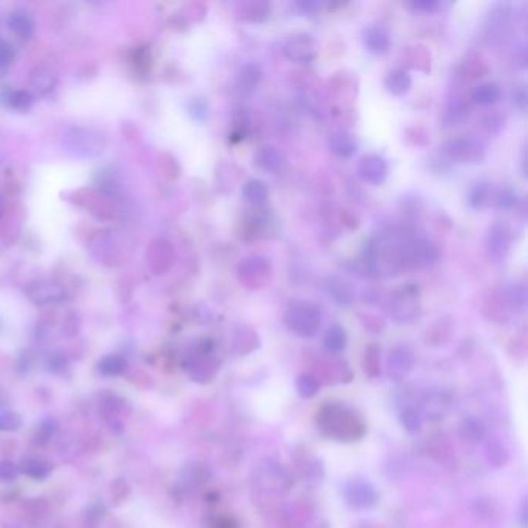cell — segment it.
Returning <instances> with one entry per match:
<instances>
[{
  "label": "cell",
  "mask_w": 528,
  "mask_h": 528,
  "mask_svg": "<svg viewBox=\"0 0 528 528\" xmlns=\"http://www.w3.org/2000/svg\"><path fill=\"white\" fill-rule=\"evenodd\" d=\"M319 381L313 375H308V373H304L296 380V389L300 398H313L316 394L319 392Z\"/></svg>",
  "instance_id": "40"
},
{
  "label": "cell",
  "mask_w": 528,
  "mask_h": 528,
  "mask_svg": "<svg viewBox=\"0 0 528 528\" xmlns=\"http://www.w3.org/2000/svg\"><path fill=\"white\" fill-rule=\"evenodd\" d=\"M347 346V335L346 330L338 326V324H333L326 332L324 335V347L327 348L330 353H339L343 352Z\"/></svg>",
  "instance_id": "33"
},
{
  "label": "cell",
  "mask_w": 528,
  "mask_h": 528,
  "mask_svg": "<svg viewBox=\"0 0 528 528\" xmlns=\"http://www.w3.org/2000/svg\"><path fill=\"white\" fill-rule=\"evenodd\" d=\"M495 205H498L500 209H511L516 206L517 203V196L516 194L511 191V189H502V191H498V194H495Z\"/></svg>",
  "instance_id": "46"
},
{
  "label": "cell",
  "mask_w": 528,
  "mask_h": 528,
  "mask_svg": "<svg viewBox=\"0 0 528 528\" xmlns=\"http://www.w3.org/2000/svg\"><path fill=\"white\" fill-rule=\"evenodd\" d=\"M62 151L73 158H92L105 148V136L92 127L71 126L61 138Z\"/></svg>",
  "instance_id": "2"
},
{
  "label": "cell",
  "mask_w": 528,
  "mask_h": 528,
  "mask_svg": "<svg viewBox=\"0 0 528 528\" xmlns=\"http://www.w3.org/2000/svg\"><path fill=\"white\" fill-rule=\"evenodd\" d=\"M20 426H22V417L18 412H11V411L0 412V430L11 433V430H18Z\"/></svg>",
  "instance_id": "42"
},
{
  "label": "cell",
  "mask_w": 528,
  "mask_h": 528,
  "mask_svg": "<svg viewBox=\"0 0 528 528\" xmlns=\"http://www.w3.org/2000/svg\"><path fill=\"white\" fill-rule=\"evenodd\" d=\"M254 163L265 172L278 174L286 165V157H283L279 148H276L273 144H265L254 153Z\"/></svg>",
  "instance_id": "19"
},
{
  "label": "cell",
  "mask_w": 528,
  "mask_h": 528,
  "mask_svg": "<svg viewBox=\"0 0 528 528\" xmlns=\"http://www.w3.org/2000/svg\"><path fill=\"white\" fill-rule=\"evenodd\" d=\"M413 364H416V355L411 348L404 344L395 346L387 356V375L392 381H403L409 377Z\"/></svg>",
  "instance_id": "13"
},
{
  "label": "cell",
  "mask_w": 528,
  "mask_h": 528,
  "mask_svg": "<svg viewBox=\"0 0 528 528\" xmlns=\"http://www.w3.org/2000/svg\"><path fill=\"white\" fill-rule=\"evenodd\" d=\"M259 347V336L250 327H240L234 336V351L239 355H248Z\"/></svg>",
  "instance_id": "30"
},
{
  "label": "cell",
  "mask_w": 528,
  "mask_h": 528,
  "mask_svg": "<svg viewBox=\"0 0 528 528\" xmlns=\"http://www.w3.org/2000/svg\"><path fill=\"white\" fill-rule=\"evenodd\" d=\"M50 465L42 459L37 457H28L22 462V468L20 473L27 474L28 477L35 479V481H44L48 476H50Z\"/></svg>",
  "instance_id": "35"
},
{
  "label": "cell",
  "mask_w": 528,
  "mask_h": 528,
  "mask_svg": "<svg viewBox=\"0 0 528 528\" xmlns=\"http://www.w3.org/2000/svg\"><path fill=\"white\" fill-rule=\"evenodd\" d=\"M343 498L347 507L356 511H364L375 507L380 495L375 485L369 481H364V479L355 477L344 483Z\"/></svg>",
  "instance_id": "7"
},
{
  "label": "cell",
  "mask_w": 528,
  "mask_h": 528,
  "mask_svg": "<svg viewBox=\"0 0 528 528\" xmlns=\"http://www.w3.org/2000/svg\"><path fill=\"white\" fill-rule=\"evenodd\" d=\"M398 418H400V423L401 426L408 430L409 434H417L420 433L421 429V423H423V420H421L420 413L416 408H412V406H406V408L401 409L400 416H398Z\"/></svg>",
  "instance_id": "38"
},
{
  "label": "cell",
  "mask_w": 528,
  "mask_h": 528,
  "mask_svg": "<svg viewBox=\"0 0 528 528\" xmlns=\"http://www.w3.org/2000/svg\"><path fill=\"white\" fill-rule=\"evenodd\" d=\"M326 291L338 305H351L355 300V288L352 282L343 278V276H329L326 279Z\"/></svg>",
  "instance_id": "18"
},
{
  "label": "cell",
  "mask_w": 528,
  "mask_h": 528,
  "mask_svg": "<svg viewBox=\"0 0 528 528\" xmlns=\"http://www.w3.org/2000/svg\"><path fill=\"white\" fill-rule=\"evenodd\" d=\"M287 58L298 64H310L316 58V42L310 35H296L283 47Z\"/></svg>",
  "instance_id": "15"
},
{
  "label": "cell",
  "mask_w": 528,
  "mask_h": 528,
  "mask_svg": "<svg viewBox=\"0 0 528 528\" xmlns=\"http://www.w3.org/2000/svg\"><path fill=\"white\" fill-rule=\"evenodd\" d=\"M469 115H471V104L465 96H462V98H452L448 104V110H446L445 123L448 127L459 126L463 123V121L468 119Z\"/></svg>",
  "instance_id": "27"
},
{
  "label": "cell",
  "mask_w": 528,
  "mask_h": 528,
  "mask_svg": "<svg viewBox=\"0 0 528 528\" xmlns=\"http://www.w3.org/2000/svg\"><path fill=\"white\" fill-rule=\"evenodd\" d=\"M174 253L172 247L166 242H156L149 250V264L158 274L166 271L168 268L172 264Z\"/></svg>",
  "instance_id": "24"
},
{
  "label": "cell",
  "mask_w": 528,
  "mask_h": 528,
  "mask_svg": "<svg viewBox=\"0 0 528 528\" xmlns=\"http://www.w3.org/2000/svg\"><path fill=\"white\" fill-rule=\"evenodd\" d=\"M483 459L493 468L505 467L510 460V452L498 442H488L483 446Z\"/></svg>",
  "instance_id": "32"
},
{
  "label": "cell",
  "mask_w": 528,
  "mask_h": 528,
  "mask_svg": "<svg viewBox=\"0 0 528 528\" xmlns=\"http://www.w3.org/2000/svg\"><path fill=\"white\" fill-rule=\"evenodd\" d=\"M4 211H5V200H4L2 196H0V217H2Z\"/></svg>",
  "instance_id": "53"
},
{
  "label": "cell",
  "mask_w": 528,
  "mask_h": 528,
  "mask_svg": "<svg viewBox=\"0 0 528 528\" xmlns=\"http://www.w3.org/2000/svg\"><path fill=\"white\" fill-rule=\"evenodd\" d=\"M385 87L389 93L395 96H404L411 90L412 78L404 69H395L387 73L385 78Z\"/></svg>",
  "instance_id": "25"
},
{
  "label": "cell",
  "mask_w": 528,
  "mask_h": 528,
  "mask_svg": "<svg viewBox=\"0 0 528 528\" xmlns=\"http://www.w3.org/2000/svg\"><path fill=\"white\" fill-rule=\"evenodd\" d=\"M327 146L332 153L341 158H351L358 149L355 136L347 131H335L329 135Z\"/></svg>",
  "instance_id": "21"
},
{
  "label": "cell",
  "mask_w": 528,
  "mask_h": 528,
  "mask_svg": "<svg viewBox=\"0 0 528 528\" xmlns=\"http://www.w3.org/2000/svg\"><path fill=\"white\" fill-rule=\"evenodd\" d=\"M262 79V71L256 64H245L239 73H237V81H235V87L240 95H251L253 93L259 83Z\"/></svg>",
  "instance_id": "22"
},
{
  "label": "cell",
  "mask_w": 528,
  "mask_h": 528,
  "mask_svg": "<svg viewBox=\"0 0 528 528\" xmlns=\"http://www.w3.org/2000/svg\"><path fill=\"white\" fill-rule=\"evenodd\" d=\"M188 112L189 115L196 119V121H205L209 115V109H208V104L203 101L201 98H194L188 102Z\"/></svg>",
  "instance_id": "43"
},
{
  "label": "cell",
  "mask_w": 528,
  "mask_h": 528,
  "mask_svg": "<svg viewBox=\"0 0 528 528\" xmlns=\"http://www.w3.org/2000/svg\"><path fill=\"white\" fill-rule=\"evenodd\" d=\"M254 479L261 488L270 494H286L291 488V477L286 468H282L279 463L268 460L264 465H259Z\"/></svg>",
  "instance_id": "9"
},
{
  "label": "cell",
  "mask_w": 528,
  "mask_h": 528,
  "mask_svg": "<svg viewBox=\"0 0 528 528\" xmlns=\"http://www.w3.org/2000/svg\"><path fill=\"white\" fill-rule=\"evenodd\" d=\"M268 196H270V189L264 180H259V178H251L245 184H243L242 189V197L250 205H253L256 208L262 206L266 203Z\"/></svg>",
  "instance_id": "23"
},
{
  "label": "cell",
  "mask_w": 528,
  "mask_h": 528,
  "mask_svg": "<svg viewBox=\"0 0 528 528\" xmlns=\"http://www.w3.org/2000/svg\"><path fill=\"white\" fill-rule=\"evenodd\" d=\"M363 42L365 50L372 54H386L391 50L392 37L389 30L378 23L369 25L363 31Z\"/></svg>",
  "instance_id": "16"
},
{
  "label": "cell",
  "mask_w": 528,
  "mask_h": 528,
  "mask_svg": "<svg viewBox=\"0 0 528 528\" xmlns=\"http://www.w3.org/2000/svg\"><path fill=\"white\" fill-rule=\"evenodd\" d=\"M411 53H412V58H411V66L413 69H418V70H423V67H421V64H425L426 69L430 67V56L429 53L426 52V48L423 47H413L411 48Z\"/></svg>",
  "instance_id": "47"
},
{
  "label": "cell",
  "mask_w": 528,
  "mask_h": 528,
  "mask_svg": "<svg viewBox=\"0 0 528 528\" xmlns=\"http://www.w3.org/2000/svg\"><path fill=\"white\" fill-rule=\"evenodd\" d=\"M126 365L127 363L123 356L109 355V356H104V358L100 361L98 370L104 377H118L126 370Z\"/></svg>",
  "instance_id": "36"
},
{
  "label": "cell",
  "mask_w": 528,
  "mask_h": 528,
  "mask_svg": "<svg viewBox=\"0 0 528 528\" xmlns=\"http://www.w3.org/2000/svg\"><path fill=\"white\" fill-rule=\"evenodd\" d=\"M14 48L8 40L0 37V70H6L13 64Z\"/></svg>",
  "instance_id": "48"
},
{
  "label": "cell",
  "mask_w": 528,
  "mask_h": 528,
  "mask_svg": "<svg viewBox=\"0 0 528 528\" xmlns=\"http://www.w3.org/2000/svg\"><path fill=\"white\" fill-rule=\"evenodd\" d=\"M217 369H218V365L214 360H211V358L201 360L196 365H194V369L191 372V377H192V380L199 381V383H208V381L214 378Z\"/></svg>",
  "instance_id": "39"
},
{
  "label": "cell",
  "mask_w": 528,
  "mask_h": 528,
  "mask_svg": "<svg viewBox=\"0 0 528 528\" xmlns=\"http://www.w3.org/2000/svg\"><path fill=\"white\" fill-rule=\"evenodd\" d=\"M513 102L516 107H519L521 110H525L527 107V92H525V87H516L513 90Z\"/></svg>",
  "instance_id": "51"
},
{
  "label": "cell",
  "mask_w": 528,
  "mask_h": 528,
  "mask_svg": "<svg viewBox=\"0 0 528 528\" xmlns=\"http://www.w3.org/2000/svg\"><path fill=\"white\" fill-rule=\"evenodd\" d=\"M356 174H358L361 180L368 184H383L389 174L387 161L381 156H377V153H368V156H364L358 161V165H356Z\"/></svg>",
  "instance_id": "14"
},
{
  "label": "cell",
  "mask_w": 528,
  "mask_h": 528,
  "mask_svg": "<svg viewBox=\"0 0 528 528\" xmlns=\"http://www.w3.org/2000/svg\"><path fill=\"white\" fill-rule=\"evenodd\" d=\"M373 326H377V330H378V332H383V329H385V322H383V319L377 318V316L368 315V316H365L364 327L368 329V330H370V332H373Z\"/></svg>",
  "instance_id": "52"
},
{
  "label": "cell",
  "mask_w": 528,
  "mask_h": 528,
  "mask_svg": "<svg viewBox=\"0 0 528 528\" xmlns=\"http://www.w3.org/2000/svg\"><path fill=\"white\" fill-rule=\"evenodd\" d=\"M511 247V233L510 228L502 222L490 226L486 234V254L493 262L505 261Z\"/></svg>",
  "instance_id": "12"
},
{
  "label": "cell",
  "mask_w": 528,
  "mask_h": 528,
  "mask_svg": "<svg viewBox=\"0 0 528 528\" xmlns=\"http://www.w3.org/2000/svg\"><path fill=\"white\" fill-rule=\"evenodd\" d=\"M452 408V398L445 391H430L420 401L417 409L421 420L438 421L448 416Z\"/></svg>",
  "instance_id": "11"
},
{
  "label": "cell",
  "mask_w": 528,
  "mask_h": 528,
  "mask_svg": "<svg viewBox=\"0 0 528 528\" xmlns=\"http://www.w3.org/2000/svg\"><path fill=\"white\" fill-rule=\"evenodd\" d=\"M440 253L437 245L425 237H408L400 242V264L404 268H426L434 265Z\"/></svg>",
  "instance_id": "5"
},
{
  "label": "cell",
  "mask_w": 528,
  "mask_h": 528,
  "mask_svg": "<svg viewBox=\"0 0 528 528\" xmlns=\"http://www.w3.org/2000/svg\"><path fill=\"white\" fill-rule=\"evenodd\" d=\"M452 333V321L450 318L437 319L433 326L426 330V343L430 346H442L448 343Z\"/></svg>",
  "instance_id": "29"
},
{
  "label": "cell",
  "mask_w": 528,
  "mask_h": 528,
  "mask_svg": "<svg viewBox=\"0 0 528 528\" xmlns=\"http://www.w3.org/2000/svg\"><path fill=\"white\" fill-rule=\"evenodd\" d=\"M442 152L446 158L459 165L482 163L486 156L483 143L474 136L451 138L443 143Z\"/></svg>",
  "instance_id": "6"
},
{
  "label": "cell",
  "mask_w": 528,
  "mask_h": 528,
  "mask_svg": "<svg viewBox=\"0 0 528 528\" xmlns=\"http://www.w3.org/2000/svg\"><path fill=\"white\" fill-rule=\"evenodd\" d=\"M389 313L400 324H409L416 321L421 313L420 290L416 283H404L394 290L389 298Z\"/></svg>",
  "instance_id": "4"
},
{
  "label": "cell",
  "mask_w": 528,
  "mask_h": 528,
  "mask_svg": "<svg viewBox=\"0 0 528 528\" xmlns=\"http://www.w3.org/2000/svg\"><path fill=\"white\" fill-rule=\"evenodd\" d=\"M25 295L35 305L45 307L62 303L66 299V290L58 282L40 279L28 283Z\"/></svg>",
  "instance_id": "10"
},
{
  "label": "cell",
  "mask_w": 528,
  "mask_h": 528,
  "mask_svg": "<svg viewBox=\"0 0 528 528\" xmlns=\"http://www.w3.org/2000/svg\"><path fill=\"white\" fill-rule=\"evenodd\" d=\"M33 102H35L33 95H31L27 90H18L10 96L11 107L16 109V110H19V112L30 110L31 107H33Z\"/></svg>",
  "instance_id": "41"
},
{
  "label": "cell",
  "mask_w": 528,
  "mask_h": 528,
  "mask_svg": "<svg viewBox=\"0 0 528 528\" xmlns=\"http://www.w3.org/2000/svg\"><path fill=\"white\" fill-rule=\"evenodd\" d=\"M460 435L463 440L469 443L482 442L486 435V428L481 420L476 417H467L460 423Z\"/></svg>",
  "instance_id": "31"
},
{
  "label": "cell",
  "mask_w": 528,
  "mask_h": 528,
  "mask_svg": "<svg viewBox=\"0 0 528 528\" xmlns=\"http://www.w3.org/2000/svg\"><path fill=\"white\" fill-rule=\"evenodd\" d=\"M502 90L499 84L495 83H482L479 84L473 92V100L481 105H493L500 100Z\"/></svg>",
  "instance_id": "34"
},
{
  "label": "cell",
  "mask_w": 528,
  "mask_h": 528,
  "mask_svg": "<svg viewBox=\"0 0 528 528\" xmlns=\"http://www.w3.org/2000/svg\"><path fill=\"white\" fill-rule=\"evenodd\" d=\"M270 16L268 2H242L237 5V19L245 22H264Z\"/></svg>",
  "instance_id": "26"
},
{
  "label": "cell",
  "mask_w": 528,
  "mask_h": 528,
  "mask_svg": "<svg viewBox=\"0 0 528 528\" xmlns=\"http://www.w3.org/2000/svg\"><path fill=\"white\" fill-rule=\"evenodd\" d=\"M406 6L416 14H430L437 10L438 4L434 0H412V2L406 4Z\"/></svg>",
  "instance_id": "45"
},
{
  "label": "cell",
  "mask_w": 528,
  "mask_h": 528,
  "mask_svg": "<svg viewBox=\"0 0 528 528\" xmlns=\"http://www.w3.org/2000/svg\"><path fill=\"white\" fill-rule=\"evenodd\" d=\"M8 27L19 39L27 40L35 33V22L25 11H14L8 18Z\"/></svg>",
  "instance_id": "28"
},
{
  "label": "cell",
  "mask_w": 528,
  "mask_h": 528,
  "mask_svg": "<svg viewBox=\"0 0 528 528\" xmlns=\"http://www.w3.org/2000/svg\"><path fill=\"white\" fill-rule=\"evenodd\" d=\"M316 426L324 435L336 442H356L368 430L360 413L341 401L324 404L316 413Z\"/></svg>",
  "instance_id": "1"
},
{
  "label": "cell",
  "mask_w": 528,
  "mask_h": 528,
  "mask_svg": "<svg viewBox=\"0 0 528 528\" xmlns=\"http://www.w3.org/2000/svg\"><path fill=\"white\" fill-rule=\"evenodd\" d=\"M30 86L40 96L50 95L58 86V73L47 64H39L30 73Z\"/></svg>",
  "instance_id": "17"
},
{
  "label": "cell",
  "mask_w": 528,
  "mask_h": 528,
  "mask_svg": "<svg viewBox=\"0 0 528 528\" xmlns=\"http://www.w3.org/2000/svg\"><path fill=\"white\" fill-rule=\"evenodd\" d=\"M56 430H58V421H56L54 418H45L42 420V423L39 425L37 434L40 435V438H42V442H47L48 438L56 433Z\"/></svg>",
  "instance_id": "49"
},
{
  "label": "cell",
  "mask_w": 528,
  "mask_h": 528,
  "mask_svg": "<svg viewBox=\"0 0 528 528\" xmlns=\"http://www.w3.org/2000/svg\"><path fill=\"white\" fill-rule=\"evenodd\" d=\"M495 191L494 184L488 180H477L468 192V203L473 209H486L490 208L495 201Z\"/></svg>",
  "instance_id": "20"
},
{
  "label": "cell",
  "mask_w": 528,
  "mask_h": 528,
  "mask_svg": "<svg viewBox=\"0 0 528 528\" xmlns=\"http://www.w3.org/2000/svg\"><path fill=\"white\" fill-rule=\"evenodd\" d=\"M237 278L243 287L259 290L266 286L271 278V265L262 256H250L242 259L237 266Z\"/></svg>",
  "instance_id": "8"
},
{
  "label": "cell",
  "mask_w": 528,
  "mask_h": 528,
  "mask_svg": "<svg viewBox=\"0 0 528 528\" xmlns=\"http://www.w3.org/2000/svg\"><path fill=\"white\" fill-rule=\"evenodd\" d=\"M363 369L364 373L369 378H378L380 377V347L377 344H370L365 347L364 351V360H363Z\"/></svg>",
  "instance_id": "37"
},
{
  "label": "cell",
  "mask_w": 528,
  "mask_h": 528,
  "mask_svg": "<svg viewBox=\"0 0 528 528\" xmlns=\"http://www.w3.org/2000/svg\"><path fill=\"white\" fill-rule=\"evenodd\" d=\"M287 329L299 338H313L321 329L322 316L321 310L307 300H296L290 304L286 316H283Z\"/></svg>",
  "instance_id": "3"
},
{
  "label": "cell",
  "mask_w": 528,
  "mask_h": 528,
  "mask_svg": "<svg viewBox=\"0 0 528 528\" xmlns=\"http://www.w3.org/2000/svg\"><path fill=\"white\" fill-rule=\"evenodd\" d=\"M295 8L298 10L299 14H305V16H313L318 13L319 10V4L318 2H312V0H303V2H296Z\"/></svg>",
  "instance_id": "50"
},
{
  "label": "cell",
  "mask_w": 528,
  "mask_h": 528,
  "mask_svg": "<svg viewBox=\"0 0 528 528\" xmlns=\"http://www.w3.org/2000/svg\"><path fill=\"white\" fill-rule=\"evenodd\" d=\"M20 476V468L11 460L0 462V481L2 482H14Z\"/></svg>",
  "instance_id": "44"
}]
</instances>
